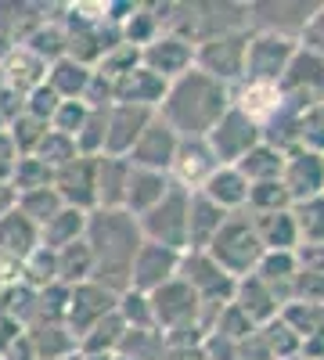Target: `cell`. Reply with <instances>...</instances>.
Wrapping results in <instances>:
<instances>
[{
	"label": "cell",
	"instance_id": "cell-49",
	"mask_svg": "<svg viewBox=\"0 0 324 360\" xmlns=\"http://www.w3.org/2000/svg\"><path fill=\"white\" fill-rule=\"evenodd\" d=\"M299 148L313 155H324V105H313L299 119Z\"/></svg>",
	"mask_w": 324,
	"mask_h": 360
},
{
	"label": "cell",
	"instance_id": "cell-59",
	"mask_svg": "<svg viewBox=\"0 0 324 360\" xmlns=\"http://www.w3.org/2000/svg\"><path fill=\"white\" fill-rule=\"evenodd\" d=\"M83 360H115V356H105V353H101V356H83Z\"/></svg>",
	"mask_w": 324,
	"mask_h": 360
},
{
	"label": "cell",
	"instance_id": "cell-32",
	"mask_svg": "<svg viewBox=\"0 0 324 360\" xmlns=\"http://www.w3.org/2000/svg\"><path fill=\"white\" fill-rule=\"evenodd\" d=\"M86 217H91V213L65 205L54 220H47V224L40 227V245H47V249L58 252V249H65V245L83 242V238H86Z\"/></svg>",
	"mask_w": 324,
	"mask_h": 360
},
{
	"label": "cell",
	"instance_id": "cell-25",
	"mask_svg": "<svg viewBox=\"0 0 324 360\" xmlns=\"http://www.w3.org/2000/svg\"><path fill=\"white\" fill-rule=\"evenodd\" d=\"M37 249H40V227L29 217H22L18 209H11V213L0 220V256H8L11 263L22 266Z\"/></svg>",
	"mask_w": 324,
	"mask_h": 360
},
{
	"label": "cell",
	"instance_id": "cell-37",
	"mask_svg": "<svg viewBox=\"0 0 324 360\" xmlns=\"http://www.w3.org/2000/svg\"><path fill=\"white\" fill-rule=\"evenodd\" d=\"M86 281H94V256H91V245L76 242V245L58 249V285L76 288V285H86Z\"/></svg>",
	"mask_w": 324,
	"mask_h": 360
},
{
	"label": "cell",
	"instance_id": "cell-1",
	"mask_svg": "<svg viewBox=\"0 0 324 360\" xmlns=\"http://www.w3.org/2000/svg\"><path fill=\"white\" fill-rule=\"evenodd\" d=\"M83 242L91 245V256H94V281L115 295H123L130 288L134 256L144 245L137 217H130L127 209H94L86 217Z\"/></svg>",
	"mask_w": 324,
	"mask_h": 360
},
{
	"label": "cell",
	"instance_id": "cell-61",
	"mask_svg": "<svg viewBox=\"0 0 324 360\" xmlns=\"http://www.w3.org/2000/svg\"><path fill=\"white\" fill-rule=\"evenodd\" d=\"M65 360H83V353H72V356H65Z\"/></svg>",
	"mask_w": 324,
	"mask_h": 360
},
{
	"label": "cell",
	"instance_id": "cell-2",
	"mask_svg": "<svg viewBox=\"0 0 324 360\" xmlns=\"http://www.w3.org/2000/svg\"><path fill=\"white\" fill-rule=\"evenodd\" d=\"M231 105L234 98L227 83L205 76L202 69H191L169 83L166 98L159 105V115L181 134V141H205Z\"/></svg>",
	"mask_w": 324,
	"mask_h": 360
},
{
	"label": "cell",
	"instance_id": "cell-30",
	"mask_svg": "<svg viewBox=\"0 0 324 360\" xmlns=\"http://www.w3.org/2000/svg\"><path fill=\"white\" fill-rule=\"evenodd\" d=\"M130 169H134L130 159H115V155L98 159V209H123Z\"/></svg>",
	"mask_w": 324,
	"mask_h": 360
},
{
	"label": "cell",
	"instance_id": "cell-55",
	"mask_svg": "<svg viewBox=\"0 0 324 360\" xmlns=\"http://www.w3.org/2000/svg\"><path fill=\"white\" fill-rule=\"evenodd\" d=\"M15 162H18V148H15L11 134L4 130L0 134V166H15Z\"/></svg>",
	"mask_w": 324,
	"mask_h": 360
},
{
	"label": "cell",
	"instance_id": "cell-39",
	"mask_svg": "<svg viewBox=\"0 0 324 360\" xmlns=\"http://www.w3.org/2000/svg\"><path fill=\"white\" fill-rule=\"evenodd\" d=\"M11 188H15V195L40 191V188H54V169H51L47 162H40L37 155H22V159L11 166Z\"/></svg>",
	"mask_w": 324,
	"mask_h": 360
},
{
	"label": "cell",
	"instance_id": "cell-54",
	"mask_svg": "<svg viewBox=\"0 0 324 360\" xmlns=\"http://www.w3.org/2000/svg\"><path fill=\"white\" fill-rule=\"evenodd\" d=\"M22 335H25V328H22V324H18L11 314H4V310H0V349L8 353V349H11V346H15Z\"/></svg>",
	"mask_w": 324,
	"mask_h": 360
},
{
	"label": "cell",
	"instance_id": "cell-42",
	"mask_svg": "<svg viewBox=\"0 0 324 360\" xmlns=\"http://www.w3.org/2000/svg\"><path fill=\"white\" fill-rule=\"evenodd\" d=\"M281 321H285L303 342L324 335V307H317V303H288V307L281 310Z\"/></svg>",
	"mask_w": 324,
	"mask_h": 360
},
{
	"label": "cell",
	"instance_id": "cell-20",
	"mask_svg": "<svg viewBox=\"0 0 324 360\" xmlns=\"http://www.w3.org/2000/svg\"><path fill=\"white\" fill-rule=\"evenodd\" d=\"M234 307H238L256 328L259 324H271L274 317H281V310H285V303L278 299V292L271 288V285H263L256 274H249V278H242L238 285H234V299H231Z\"/></svg>",
	"mask_w": 324,
	"mask_h": 360
},
{
	"label": "cell",
	"instance_id": "cell-5",
	"mask_svg": "<svg viewBox=\"0 0 324 360\" xmlns=\"http://www.w3.org/2000/svg\"><path fill=\"white\" fill-rule=\"evenodd\" d=\"M249 40L252 29L242 33H227V37H213L195 47V69H202L205 76H213L220 83H227L231 90L245 79V54H249Z\"/></svg>",
	"mask_w": 324,
	"mask_h": 360
},
{
	"label": "cell",
	"instance_id": "cell-47",
	"mask_svg": "<svg viewBox=\"0 0 324 360\" xmlns=\"http://www.w3.org/2000/svg\"><path fill=\"white\" fill-rule=\"evenodd\" d=\"M296 220H299L303 245H324V195L296 205Z\"/></svg>",
	"mask_w": 324,
	"mask_h": 360
},
{
	"label": "cell",
	"instance_id": "cell-35",
	"mask_svg": "<svg viewBox=\"0 0 324 360\" xmlns=\"http://www.w3.org/2000/svg\"><path fill=\"white\" fill-rule=\"evenodd\" d=\"M22 47H25L29 54H37L40 62L54 65L58 58H65V54H69V29H62L58 22H51V25L37 22V25H33V29H29V33H25Z\"/></svg>",
	"mask_w": 324,
	"mask_h": 360
},
{
	"label": "cell",
	"instance_id": "cell-9",
	"mask_svg": "<svg viewBox=\"0 0 324 360\" xmlns=\"http://www.w3.org/2000/svg\"><path fill=\"white\" fill-rule=\"evenodd\" d=\"M176 278L195 288L202 307H231L234 285H238L209 252H184L181 256V274Z\"/></svg>",
	"mask_w": 324,
	"mask_h": 360
},
{
	"label": "cell",
	"instance_id": "cell-7",
	"mask_svg": "<svg viewBox=\"0 0 324 360\" xmlns=\"http://www.w3.org/2000/svg\"><path fill=\"white\" fill-rule=\"evenodd\" d=\"M278 90H281L285 105L299 108V112H306L313 105H324V58L299 47L296 54H292V62H288Z\"/></svg>",
	"mask_w": 324,
	"mask_h": 360
},
{
	"label": "cell",
	"instance_id": "cell-11",
	"mask_svg": "<svg viewBox=\"0 0 324 360\" xmlns=\"http://www.w3.org/2000/svg\"><path fill=\"white\" fill-rule=\"evenodd\" d=\"M320 4H306V0H271V4H249V25L256 33H274L285 40L303 37V29L310 25L313 11Z\"/></svg>",
	"mask_w": 324,
	"mask_h": 360
},
{
	"label": "cell",
	"instance_id": "cell-12",
	"mask_svg": "<svg viewBox=\"0 0 324 360\" xmlns=\"http://www.w3.org/2000/svg\"><path fill=\"white\" fill-rule=\"evenodd\" d=\"M119 310V295L101 288L98 281H86V285H76L69 292V310H65V324L76 339H83L98 321H105L108 314Z\"/></svg>",
	"mask_w": 324,
	"mask_h": 360
},
{
	"label": "cell",
	"instance_id": "cell-48",
	"mask_svg": "<svg viewBox=\"0 0 324 360\" xmlns=\"http://www.w3.org/2000/svg\"><path fill=\"white\" fill-rule=\"evenodd\" d=\"M141 65V47H134V44H119V47H112L101 62H98V72L101 76H108V79H119V76H127V72H134Z\"/></svg>",
	"mask_w": 324,
	"mask_h": 360
},
{
	"label": "cell",
	"instance_id": "cell-28",
	"mask_svg": "<svg viewBox=\"0 0 324 360\" xmlns=\"http://www.w3.org/2000/svg\"><path fill=\"white\" fill-rule=\"evenodd\" d=\"M231 98H234V108H242L249 119H256V123H271V119L281 112L285 98H281V90L271 86V83H238L231 90Z\"/></svg>",
	"mask_w": 324,
	"mask_h": 360
},
{
	"label": "cell",
	"instance_id": "cell-33",
	"mask_svg": "<svg viewBox=\"0 0 324 360\" xmlns=\"http://www.w3.org/2000/svg\"><path fill=\"white\" fill-rule=\"evenodd\" d=\"M47 62H40L37 54H29L22 44L15 47V54L4 62V76H8V86L18 90V94H29V90H37L40 83H47Z\"/></svg>",
	"mask_w": 324,
	"mask_h": 360
},
{
	"label": "cell",
	"instance_id": "cell-8",
	"mask_svg": "<svg viewBox=\"0 0 324 360\" xmlns=\"http://www.w3.org/2000/svg\"><path fill=\"white\" fill-rule=\"evenodd\" d=\"M259 141H263V127L256 123V119H249L242 108H234V105L209 130V137H205V144L213 148V155H216L220 166H238Z\"/></svg>",
	"mask_w": 324,
	"mask_h": 360
},
{
	"label": "cell",
	"instance_id": "cell-46",
	"mask_svg": "<svg viewBox=\"0 0 324 360\" xmlns=\"http://www.w3.org/2000/svg\"><path fill=\"white\" fill-rule=\"evenodd\" d=\"M119 317L127 328H155V314H152V299L137 292V288H127L119 295Z\"/></svg>",
	"mask_w": 324,
	"mask_h": 360
},
{
	"label": "cell",
	"instance_id": "cell-14",
	"mask_svg": "<svg viewBox=\"0 0 324 360\" xmlns=\"http://www.w3.org/2000/svg\"><path fill=\"white\" fill-rule=\"evenodd\" d=\"M281 184H285L292 205L320 198L324 195V155H313V152H306V148H292V152L285 155Z\"/></svg>",
	"mask_w": 324,
	"mask_h": 360
},
{
	"label": "cell",
	"instance_id": "cell-44",
	"mask_svg": "<svg viewBox=\"0 0 324 360\" xmlns=\"http://www.w3.org/2000/svg\"><path fill=\"white\" fill-rule=\"evenodd\" d=\"M37 159H40V162H47L51 169H62V166H69L72 159H79L76 137H69V134H58V130H51V134L44 137V144L37 148Z\"/></svg>",
	"mask_w": 324,
	"mask_h": 360
},
{
	"label": "cell",
	"instance_id": "cell-43",
	"mask_svg": "<svg viewBox=\"0 0 324 360\" xmlns=\"http://www.w3.org/2000/svg\"><path fill=\"white\" fill-rule=\"evenodd\" d=\"M8 134H11V141H15V148H18V159H22V155H37V148H40L44 137L51 134V123H44V119L29 115V112H22L15 123L8 127Z\"/></svg>",
	"mask_w": 324,
	"mask_h": 360
},
{
	"label": "cell",
	"instance_id": "cell-24",
	"mask_svg": "<svg viewBox=\"0 0 324 360\" xmlns=\"http://www.w3.org/2000/svg\"><path fill=\"white\" fill-rule=\"evenodd\" d=\"M173 188V176L169 173H155V169H130V180H127V202L123 209L130 217H144L148 209H155Z\"/></svg>",
	"mask_w": 324,
	"mask_h": 360
},
{
	"label": "cell",
	"instance_id": "cell-50",
	"mask_svg": "<svg viewBox=\"0 0 324 360\" xmlns=\"http://www.w3.org/2000/svg\"><path fill=\"white\" fill-rule=\"evenodd\" d=\"M86 115H91L86 101H62V108H58V112H54V119H51V130L76 137V134L83 130V123H86Z\"/></svg>",
	"mask_w": 324,
	"mask_h": 360
},
{
	"label": "cell",
	"instance_id": "cell-22",
	"mask_svg": "<svg viewBox=\"0 0 324 360\" xmlns=\"http://www.w3.org/2000/svg\"><path fill=\"white\" fill-rule=\"evenodd\" d=\"M166 90H169V83H166L162 76H155L152 69L137 65L134 72H127V76L115 79V105H137V108L159 112Z\"/></svg>",
	"mask_w": 324,
	"mask_h": 360
},
{
	"label": "cell",
	"instance_id": "cell-23",
	"mask_svg": "<svg viewBox=\"0 0 324 360\" xmlns=\"http://www.w3.org/2000/svg\"><path fill=\"white\" fill-rule=\"evenodd\" d=\"M231 213L216 202H209L202 191H191V205H188V252H205L213 245V238L220 234V227L227 224Z\"/></svg>",
	"mask_w": 324,
	"mask_h": 360
},
{
	"label": "cell",
	"instance_id": "cell-52",
	"mask_svg": "<svg viewBox=\"0 0 324 360\" xmlns=\"http://www.w3.org/2000/svg\"><path fill=\"white\" fill-rule=\"evenodd\" d=\"M299 47H306V51H313V54H320L324 58V4L313 11V18H310V25L303 29V37H299Z\"/></svg>",
	"mask_w": 324,
	"mask_h": 360
},
{
	"label": "cell",
	"instance_id": "cell-4",
	"mask_svg": "<svg viewBox=\"0 0 324 360\" xmlns=\"http://www.w3.org/2000/svg\"><path fill=\"white\" fill-rule=\"evenodd\" d=\"M188 205H191V191L181 188V184H173L169 195L155 209H148L144 217H137L144 242L166 245L173 252H188Z\"/></svg>",
	"mask_w": 324,
	"mask_h": 360
},
{
	"label": "cell",
	"instance_id": "cell-17",
	"mask_svg": "<svg viewBox=\"0 0 324 360\" xmlns=\"http://www.w3.org/2000/svg\"><path fill=\"white\" fill-rule=\"evenodd\" d=\"M141 65L152 69L155 76H162L166 83H173L176 76L195 69V44L176 37V33H162L155 44H148L141 51Z\"/></svg>",
	"mask_w": 324,
	"mask_h": 360
},
{
	"label": "cell",
	"instance_id": "cell-6",
	"mask_svg": "<svg viewBox=\"0 0 324 360\" xmlns=\"http://www.w3.org/2000/svg\"><path fill=\"white\" fill-rule=\"evenodd\" d=\"M148 299H152L155 328L162 335L184 332V328H202V299L195 295V288L188 281L173 278L162 288H155ZM202 332H205V328H202Z\"/></svg>",
	"mask_w": 324,
	"mask_h": 360
},
{
	"label": "cell",
	"instance_id": "cell-56",
	"mask_svg": "<svg viewBox=\"0 0 324 360\" xmlns=\"http://www.w3.org/2000/svg\"><path fill=\"white\" fill-rule=\"evenodd\" d=\"M18 205V195H15V188L11 184H0V220H4L11 209Z\"/></svg>",
	"mask_w": 324,
	"mask_h": 360
},
{
	"label": "cell",
	"instance_id": "cell-53",
	"mask_svg": "<svg viewBox=\"0 0 324 360\" xmlns=\"http://www.w3.org/2000/svg\"><path fill=\"white\" fill-rule=\"evenodd\" d=\"M296 259H299V270L324 278V245H299Z\"/></svg>",
	"mask_w": 324,
	"mask_h": 360
},
{
	"label": "cell",
	"instance_id": "cell-38",
	"mask_svg": "<svg viewBox=\"0 0 324 360\" xmlns=\"http://www.w3.org/2000/svg\"><path fill=\"white\" fill-rule=\"evenodd\" d=\"M166 349L169 346H166V335L159 332V328H127L119 356H130V360H162Z\"/></svg>",
	"mask_w": 324,
	"mask_h": 360
},
{
	"label": "cell",
	"instance_id": "cell-16",
	"mask_svg": "<svg viewBox=\"0 0 324 360\" xmlns=\"http://www.w3.org/2000/svg\"><path fill=\"white\" fill-rule=\"evenodd\" d=\"M181 256L184 252H173L166 245H155V242H144L141 252L134 256V270H130V288L152 295L155 288H162L166 281H173L181 274Z\"/></svg>",
	"mask_w": 324,
	"mask_h": 360
},
{
	"label": "cell",
	"instance_id": "cell-29",
	"mask_svg": "<svg viewBox=\"0 0 324 360\" xmlns=\"http://www.w3.org/2000/svg\"><path fill=\"white\" fill-rule=\"evenodd\" d=\"M256 278L263 285H271L278 292V299L288 307L292 303V288H296V278H299L296 252H263V259L256 266Z\"/></svg>",
	"mask_w": 324,
	"mask_h": 360
},
{
	"label": "cell",
	"instance_id": "cell-62",
	"mask_svg": "<svg viewBox=\"0 0 324 360\" xmlns=\"http://www.w3.org/2000/svg\"><path fill=\"white\" fill-rule=\"evenodd\" d=\"M115 360H130V356H119V353H115Z\"/></svg>",
	"mask_w": 324,
	"mask_h": 360
},
{
	"label": "cell",
	"instance_id": "cell-40",
	"mask_svg": "<svg viewBox=\"0 0 324 360\" xmlns=\"http://www.w3.org/2000/svg\"><path fill=\"white\" fill-rule=\"evenodd\" d=\"M18 213L22 217H29L37 227H44L47 220H54L58 213L65 209V202H62V195H58L54 188H40V191H25V195H18Z\"/></svg>",
	"mask_w": 324,
	"mask_h": 360
},
{
	"label": "cell",
	"instance_id": "cell-26",
	"mask_svg": "<svg viewBox=\"0 0 324 360\" xmlns=\"http://www.w3.org/2000/svg\"><path fill=\"white\" fill-rule=\"evenodd\" d=\"M249 180L242 176L238 166H220L209 180L202 184V195L216 202L223 213H242V209H249Z\"/></svg>",
	"mask_w": 324,
	"mask_h": 360
},
{
	"label": "cell",
	"instance_id": "cell-45",
	"mask_svg": "<svg viewBox=\"0 0 324 360\" xmlns=\"http://www.w3.org/2000/svg\"><path fill=\"white\" fill-rule=\"evenodd\" d=\"M281 209H292V198L281 180H267V184L249 188V213H281Z\"/></svg>",
	"mask_w": 324,
	"mask_h": 360
},
{
	"label": "cell",
	"instance_id": "cell-57",
	"mask_svg": "<svg viewBox=\"0 0 324 360\" xmlns=\"http://www.w3.org/2000/svg\"><path fill=\"white\" fill-rule=\"evenodd\" d=\"M15 47H18L15 40H8L4 33H0V69H4V62H8V58L15 54Z\"/></svg>",
	"mask_w": 324,
	"mask_h": 360
},
{
	"label": "cell",
	"instance_id": "cell-41",
	"mask_svg": "<svg viewBox=\"0 0 324 360\" xmlns=\"http://www.w3.org/2000/svg\"><path fill=\"white\" fill-rule=\"evenodd\" d=\"M18 281L29 285V288H37V292L58 285V252L47 249V245H40L33 256L22 263V278H18Z\"/></svg>",
	"mask_w": 324,
	"mask_h": 360
},
{
	"label": "cell",
	"instance_id": "cell-15",
	"mask_svg": "<svg viewBox=\"0 0 324 360\" xmlns=\"http://www.w3.org/2000/svg\"><path fill=\"white\" fill-rule=\"evenodd\" d=\"M54 191L62 195L65 205L83 209V213H94L98 209V159H72L69 166L54 169Z\"/></svg>",
	"mask_w": 324,
	"mask_h": 360
},
{
	"label": "cell",
	"instance_id": "cell-36",
	"mask_svg": "<svg viewBox=\"0 0 324 360\" xmlns=\"http://www.w3.org/2000/svg\"><path fill=\"white\" fill-rule=\"evenodd\" d=\"M123 335H127V324H123L119 310H115L105 321H98L91 332L79 339V353L83 356H101V353L105 356H115V353H119V346H123Z\"/></svg>",
	"mask_w": 324,
	"mask_h": 360
},
{
	"label": "cell",
	"instance_id": "cell-51",
	"mask_svg": "<svg viewBox=\"0 0 324 360\" xmlns=\"http://www.w3.org/2000/svg\"><path fill=\"white\" fill-rule=\"evenodd\" d=\"M58 108H62V98H58L47 83H40L37 90H29V94H25V112L37 115V119H44V123H51Z\"/></svg>",
	"mask_w": 324,
	"mask_h": 360
},
{
	"label": "cell",
	"instance_id": "cell-19",
	"mask_svg": "<svg viewBox=\"0 0 324 360\" xmlns=\"http://www.w3.org/2000/svg\"><path fill=\"white\" fill-rule=\"evenodd\" d=\"M220 169L213 148L205 141H181V148H176V159H173V184H181L188 191H202V184L209 180L213 173Z\"/></svg>",
	"mask_w": 324,
	"mask_h": 360
},
{
	"label": "cell",
	"instance_id": "cell-31",
	"mask_svg": "<svg viewBox=\"0 0 324 360\" xmlns=\"http://www.w3.org/2000/svg\"><path fill=\"white\" fill-rule=\"evenodd\" d=\"M91 76H94L91 65H83V62H76V58L65 54V58H58V62L47 69V86L62 101H83L86 86H91Z\"/></svg>",
	"mask_w": 324,
	"mask_h": 360
},
{
	"label": "cell",
	"instance_id": "cell-13",
	"mask_svg": "<svg viewBox=\"0 0 324 360\" xmlns=\"http://www.w3.org/2000/svg\"><path fill=\"white\" fill-rule=\"evenodd\" d=\"M176 148H181V134H176L166 119L155 112V119L148 123V130H144L141 141L134 144L130 166H137V169H155V173H169V169H173V159H176Z\"/></svg>",
	"mask_w": 324,
	"mask_h": 360
},
{
	"label": "cell",
	"instance_id": "cell-34",
	"mask_svg": "<svg viewBox=\"0 0 324 360\" xmlns=\"http://www.w3.org/2000/svg\"><path fill=\"white\" fill-rule=\"evenodd\" d=\"M285 155H288V152H281V148H274V144H267V141H259L252 152L238 162V169H242V176L249 180V184L281 180V173H285Z\"/></svg>",
	"mask_w": 324,
	"mask_h": 360
},
{
	"label": "cell",
	"instance_id": "cell-58",
	"mask_svg": "<svg viewBox=\"0 0 324 360\" xmlns=\"http://www.w3.org/2000/svg\"><path fill=\"white\" fill-rule=\"evenodd\" d=\"M8 90V76H4V69H0V94Z\"/></svg>",
	"mask_w": 324,
	"mask_h": 360
},
{
	"label": "cell",
	"instance_id": "cell-10",
	"mask_svg": "<svg viewBox=\"0 0 324 360\" xmlns=\"http://www.w3.org/2000/svg\"><path fill=\"white\" fill-rule=\"evenodd\" d=\"M296 51H299L296 40H285V37H274V33H256L252 29L242 83H271V86H278Z\"/></svg>",
	"mask_w": 324,
	"mask_h": 360
},
{
	"label": "cell",
	"instance_id": "cell-27",
	"mask_svg": "<svg viewBox=\"0 0 324 360\" xmlns=\"http://www.w3.org/2000/svg\"><path fill=\"white\" fill-rule=\"evenodd\" d=\"M25 339L33 346L37 360H65L72 353H79V339L69 332V324H29L25 328Z\"/></svg>",
	"mask_w": 324,
	"mask_h": 360
},
{
	"label": "cell",
	"instance_id": "cell-60",
	"mask_svg": "<svg viewBox=\"0 0 324 360\" xmlns=\"http://www.w3.org/2000/svg\"><path fill=\"white\" fill-rule=\"evenodd\" d=\"M4 130H8V119H4V115H0V134H4Z\"/></svg>",
	"mask_w": 324,
	"mask_h": 360
},
{
	"label": "cell",
	"instance_id": "cell-21",
	"mask_svg": "<svg viewBox=\"0 0 324 360\" xmlns=\"http://www.w3.org/2000/svg\"><path fill=\"white\" fill-rule=\"evenodd\" d=\"M256 234L267 252H299L303 234H299V220H296V205L281 209V213H252Z\"/></svg>",
	"mask_w": 324,
	"mask_h": 360
},
{
	"label": "cell",
	"instance_id": "cell-18",
	"mask_svg": "<svg viewBox=\"0 0 324 360\" xmlns=\"http://www.w3.org/2000/svg\"><path fill=\"white\" fill-rule=\"evenodd\" d=\"M155 119L152 108H137V105H112L108 108V141H105V155L115 159H130L134 144L141 141V134L148 130V123Z\"/></svg>",
	"mask_w": 324,
	"mask_h": 360
},
{
	"label": "cell",
	"instance_id": "cell-3",
	"mask_svg": "<svg viewBox=\"0 0 324 360\" xmlns=\"http://www.w3.org/2000/svg\"><path fill=\"white\" fill-rule=\"evenodd\" d=\"M209 252L227 274L234 281H242L249 274H256V266L263 259V242H259V234H256V224H252V213L249 209H242V213H231L227 224L220 227V234L213 238V245L205 249Z\"/></svg>",
	"mask_w": 324,
	"mask_h": 360
}]
</instances>
